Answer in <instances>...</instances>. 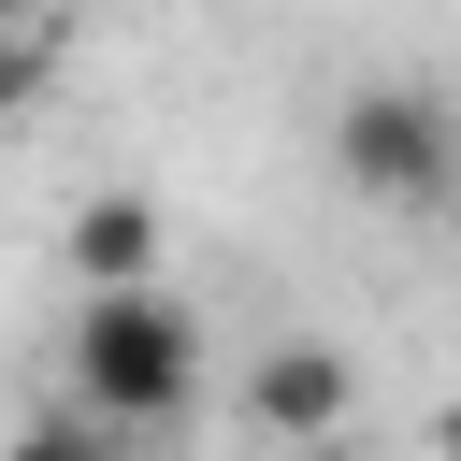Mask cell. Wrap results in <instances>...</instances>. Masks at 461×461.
Here are the masks:
<instances>
[{
  "label": "cell",
  "mask_w": 461,
  "mask_h": 461,
  "mask_svg": "<svg viewBox=\"0 0 461 461\" xmlns=\"http://www.w3.org/2000/svg\"><path fill=\"white\" fill-rule=\"evenodd\" d=\"M58 360H72V418H101L115 447H144V432H173V418L202 403V317H187L173 288H101V303H72Z\"/></svg>",
  "instance_id": "1"
},
{
  "label": "cell",
  "mask_w": 461,
  "mask_h": 461,
  "mask_svg": "<svg viewBox=\"0 0 461 461\" xmlns=\"http://www.w3.org/2000/svg\"><path fill=\"white\" fill-rule=\"evenodd\" d=\"M331 173H346L360 202H403V216L447 202V187H461V101H447V86H403V72H389V86H346Z\"/></svg>",
  "instance_id": "2"
},
{
  "label": "cell",
  "mask_w": 461,
  "mask_h": 461,
  "mask_svg": "<svg viewBox=\"0 0 461 461\" xmlns=\"http://www.w3.org/2000/svg\"><path fill=\"white\" fill-rule=\"evenodd\" d=\"M230 418H245L259 447H288V461H331V447L360 432V360H346L331 331H274V346L230 375Z\"/></svg>",
  "instance_id": "3"
},
{
  "label": "cell",
  "mask_w": 461,
  "mask_h": 461,
  "mask_svg": "<svg viewBox=\"0 0 461 461\" xmlns=\"http://www.w3.org/2000/svg\"><path fill=\"white\" fill-rule=\"evenodd\" d=\"M72 274H86V303L101 288H158V202H130V187L72 202Z\"/></svg>",
  "instance_id": "4"
},
{
  "label": "cell",
  "mask_w": 461,
  "mask_h": 461,
  "mask_svg": "<svg viewBox=\"0 0 461 461\" xmlns=\"http://www.w3.org/2000/svg\"><path fill=\"white\" fill-rule=\"evenodd\" d=\"M58 86V14H0V115H29Z\"/></svg>",
  "instance_id": "5"
},
{
  "label": "cell",
  "mask_w": 461,
  "mask_h": 461,
  "mask_svg": "<svg viewBox=\"0 0 461 461\" xmlns=\"http://www.w3.org/2000/svg\"><path fill=\"white\" fill-rule=\"evenodd\" d=\"M0 461H144V447H115L101 418H72V403H58V418H29V432H14Z\"/></svg>",
  "instance_id": "6"
},
{
  "label": "cell",
  "mask_w": 461,
  "mask_h": 461,
  "mask_svg": "<svg viewBox=\"0 0 461 461\" xmlns=\"http://www.w3.org/2000/svg\"><path fill=\"white\" fill-rule=\"evenodd\" d=\"M432 461H461V403H447V418H432Z\"/></svg>",
  "instance_id": "7"
}]
</instances>
